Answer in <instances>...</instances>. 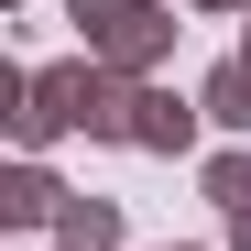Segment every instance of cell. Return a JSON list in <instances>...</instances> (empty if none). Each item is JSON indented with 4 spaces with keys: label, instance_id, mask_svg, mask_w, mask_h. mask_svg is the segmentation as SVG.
<instances>
[{
    "label": "cell",
    "instance_id": "cell-1",
    "mask_svg": "<svg viewBox=\"0 0 251 251\" xmlns=\"http://www.w3.org/2000/svg\"><path fill=\"white\" fill-rule=\"evenodd\" d=\"M66 22H76V55H99L109 76H131V88L175 55V33H186L164 0H66Z\"/></svg>",
    "mask_w": 251,
    "mask_h": 251
},
{
    "label": "cell",
    "instance_id": "cell-2",
    "mask_svg": "<svg viewBox=\"0 0 251 251\" xmlns=\"http://www.w3.org/2000/svg\"><path fill=\"white\" fill-rule=\"evenodd\" d=\"M99 55H66V66H33V88H22V120H11V142L22 153H44L55 131H76V120H88V99H99Z\"/></svg>",
    "mask_w": 251,
    "mask_h": 251
},
{
    "label": "cell",
    "instance_id": "cell-3",
    "mask_svg": "<svg viewBox=\"0 0 251 251\" xmlns=\"http://www.w3.org/2000/svg\"><path fill=\"white\" fill-rule=\"evenodd\" d=\"M197 131H207V109L197 99H175V88H131V153H164V164H186L197 153Z\"/></svg>",
    "mask_w": 251,
    "mask_h": 251
},
{
    "label": "cell",
    "instance_id": "cell-4",
    "mask_svg": "<svg viewBox=\"0 0 251 251\" xmlns=\"http://www.w3.org/2000/svg\"><path fill=\"white\" fill-rule=\"evenodd\" d=\"M55 207H66V186L44 175V164H11V175H0V219H11V229H55Z\"/></svg>",
    "mask_w": 251,
    "mask_h": 251
},
{
    "label": "cell",
    "instance_id": "cell-5",
    "mask_svg": "<svg viewBox=\"0 0 251 251\" xmlns=\"http://www.w3.org/2000/svg\"><path fill=\"white\" fill-rule=\"evenodd\" d=\"M55 251H120V197H76L55 207Z\"/></svg>",
    "mask_w": 251,
    "mask_h": 251
},
{
    "label": "cell",
    "instance_id": "cell-6",
    "mask_svg": "<svg viewBox=\"0 0 251 251\" xmlns=\"http://www.w3.org/2000/svg\"><path fill=\"white\" fill-rule=\"evenodd\" d=\"M197 109H207V131H229V142H251V66L229 55V66H207V88H197Z\"/></svg>",
    "mask_w": 251,
    "mask_h": 251
},
{
    "label": "cell",
    "instance_id": "cell-7",
    "mask_svg": "<svg viewBox=\"0 0 251 251\" xmlns=\"http://www.w3.org/2000/svg\"><path fill=\"white\" fill-rule=\"evenodd\" d=\"M197 186H207V207H229V219H240V207H251V142H219V153L197 164Z\"/></svg>",
    "mask_w": 251,
    "mask_h": 251
},
{
    "label": "cell",
    "instance_id": "cell-8",
    "mask_svg": "<svg viewBox=\"0 0 251 251\" xmlns=\"http://www.w3.org/2000/svg\"><path fill=\"white\" fill-rule=\"evenodd\" d=\"M229 251H251V207H240V219H229Z\"/></svg>",
    "mask_w": 251,
    "mask_h": 251
},
{
    "label": "cell",
    "instance_id": "cell-9",
    "mask_svg": "<svg viewBox=\"0 0 251 251\" xmlns=\"http://www.w3.org/2000/svg\"><path fill=\"white\" fill-rule=\"evenodd\" d=\"M197 11H240V22H251V0H197Z\"/></svg>",
    "mask_w": 251,
    "mask_h": 251
},
{
    "label": "cell",
    "instance_id": "cell-10",
    "mask_svg": "<svg viewBox=\"0 0 251 251\" xmlns=\"http://www.w3.org/2000/svg\"><path fill=\"white\" fill-rule=\"evenodd\" d=\"M240 66H251V33H240Z\"/></svg>",
    "mask_w": 251,
    "mask_h": 251
},
{
    "label": "cell",
    "instance_id": "cell-11",
    "mask_svg": "<svg viewBox=\"0 0 251 251\" xmlns=\"http://www.w3.org/2000/svg\"><path fill=\"white\" fill-rule=\"evenodd\" d=\"M164 251H197V240H164Z\"/></svg>",
    "mask_w": 251,
    "mask_h": 251
}]
</instances>
